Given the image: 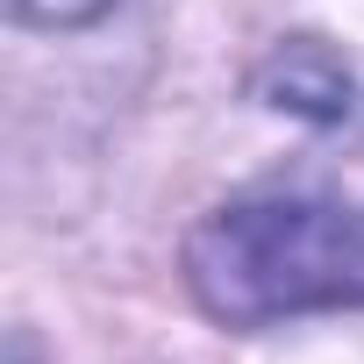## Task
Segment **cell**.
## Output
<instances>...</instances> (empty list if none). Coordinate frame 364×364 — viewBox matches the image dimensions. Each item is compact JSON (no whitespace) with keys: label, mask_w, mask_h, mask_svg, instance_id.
<instances>
[{"label":"cell","mask_w":364,"mask_h":364,"mask_svg":"<svg viewBox=\"0 0 364 364\" xmlns=\"http://www.w3.org/2000/svg\"><path fill=\"white\" fill-rule=\"evenodd\" d=\"M186 286L229 328L364 307V208L314 186H257L186 236Z\"/></svg>","instance_id":"6da1fadb"},{"label":"cell","mask_w":364,"mask_h":364,"mask_svg":"<svg viewBox=\"0 0 364 364\" xmlns=\"http://www.w3.org/2000/svg\"><path fill=\"white\" fill-rule=\"evenodd\" d=\"M257 100L279 107V114L321 122V129H350V122L364 114V86H357V72H350L328 43H314V36H293L286 50L264 58V72H257Z\"/></svg>","instance_id":"7a4b0ae2"},{"label":"cell","mask_w":364,"mask_h":364,"mask_svg":"<svg viewBox=\"0 0 364 364\" xmlns=\"http://www.w3.org/2000/svg\"><path fill=\"white\" fill-rule=\"evenodd\" d=\"M114 8V0H8V15L29 29H86Z\"/></svg>","instance_id":"3957f363"}]
</instances>
